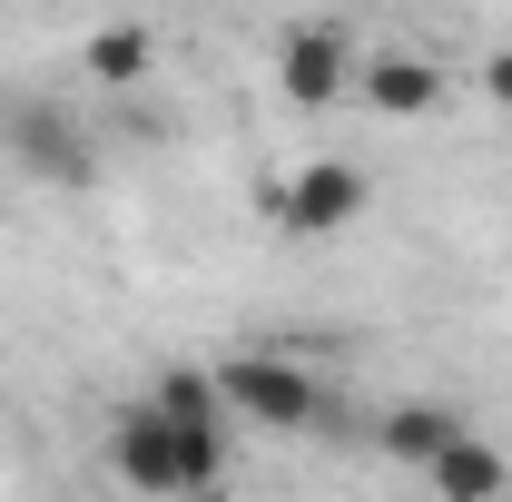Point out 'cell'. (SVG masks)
<instances>
[{
  "label": "cell",
  "mask_w": 512,
  "mask_h": 502,
  "mask_svg": "<svg viewBox=\"0 0 512 502\" xmlns=\"http://www.w3.org/2000/svg\"><path fill=\"white\" fill-rule=\"evenodd\" d=\"M483 99H493V109H512V50H493V60H483Z\"/></svg>",
  "instance_id": "8fae6325"
},
{
  "label": "cell",
  "mask_w": 512,
  "mask_h": 502,
  "mask_svg": "<svg viewBox=\"0 0 512 502\" xmlns=\"http://www.w3.org/2000/svg\"><path fill=\"white\" fill-rule=\"evenodd\" d=\"M463 434H473V424H463L453 404H394V414L375 424V453H384V463H404V473H434Z\"/></svg>",
  "instance_id": "52a82bcc"
},
{
  "label": "cell",
  "mask_w": 512,
  "mask_h": 502,
  "mask_svg": "<svg viewBox=\"0 0 512 502\" xmlns=\"http://www.w3.org/2000/svg\"><path fill=\"white\" fill-rule=\"evenodd\" d=\"M148 404H158L168 424H197V434H227V394H217V375H207V365H168V375L148 384Z\"/></svg>",
  "instance_id": "30bf717a"
},
{
  "label": "cell",
  "mask_w": 512,
  "mask_h": 502,
  "mask_svg": "<svg viewBox=\"0 0 512 502\" xmlns=\"http://www.w3.org/2000/svg\"><path fill=\"white\" fill-rule=\"evenodd\" d=\"M79 69H89L99 89H138V79L158 69V40H148V20H99V30L79 40Z\"/></svg>",
  "instance_id": "9c48e42d"
},
{
  "label": "cell",
  "mask_w": 512,
  "mask_h": 502,
  "mask_svg": "<svg viewBox=\"0 0 512 502\" xmlns=\"http://www.w3.org/2000/svg\"><path fill=\"white\" fill-rule=\"evenodd\" d=\"M207 375L227 394V424H256V434H306V424H325L316 375H306L296 355H276V345H237V355H217Z\"/></svg>",
  "instance_id": "7a4b0ae2"
},
{
  "label": "cell",
  "mask_w": 512,
  "mask_h": 502,
  "mask_svg": "<svg viewBox=\"0 0 512 502\" xmlns=\"http://www.w3.org/2000/svg\"><path fill=\"white\" fill-rule=\"evenodd\" d=\"M365 168H355V158H306V168H296V178H276V188H266V207H276V227H286V237H335V227H355V217H365Z\"/></svg>",
  "instance_id": "5b68a950"
},
{
  "label": "cell",
  "mask_w": 512,
  "mask_h": 502,
  "mask_svg": "<svg viewBox=\"0 0 512 502\" xmlns=\"http://www.w3.org/2000/svg\"><path fill=\"white\" fill-rule=\"evenodd\" d=\"M109 473H119L128 493H148V502H207L217 483H227V453L237 443L227 434H197V424H168L148 394L128 404V414H109Z\"/></svg>",
  "instance_id": "6da1fadb"
},
{
  "label": "cell",
  "mask_w": 512,
  "mask_h": 502,
  "mask_svg": "<svg viewBox=\"0 0 512 502\" xmlns=\"http://www.w3.org/2000/svg\"><path fill=\"white\" fill-rule=\"evenodd\" d=\"M355 99L384 109V119H434V109H444V69L424 60V50H365Z\"/></svg>",
  "instance_id": "8992f818"
},
{
  "label": "cell",
  "mask_w": 512,
  "mask_h": 502,
  "mask_svg": "<svg viewBox=\"0 0 512 502\" xmlns=\"http://www.w3.org/2000/svg\"><path fill=\"white\" fill-rule=\"evenodd\" d=\"M424 483H434V502H512V453L483 443V434H463Z\"/></svg>",
  "instance_id": "ba28073f"
},
{
  "label": "cell",
  "mask_w": 512,
  "mask_h": 502,
  "mask_svg": "<svg viewBox=\"0 0 512 502\" xmlns=\"http://www.w3.org/2000/svg\"><path fill=\"white\" fill-rule=\"evenodd\" d=\"M0 148H10V168L40 178V188H89V178H99V138L69 119L60 99H10V109H0Z\"/></svg>",
  "instance_id": "3957f363"
},
{
  "label": "cell",
  "mask_w": 512,
  "mask_h": 502,
  "mask_svg": "<svg viewBox=\"0 0 512 502\" xmlns=\"http://www.w3.org/2000/svg\"><path fill=\"white\" fill-rule=\"evenodd\" d=\"M355 69H365V40L345 30V20H296L286 40H276V89H286V109H345L355 99Z\"/></svg>",
  "instance_id": "277c9868"
}]
</instances>
